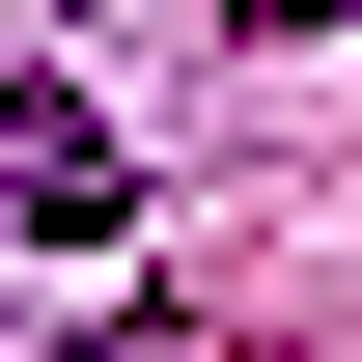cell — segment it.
Masks as SVG:
<instances>
[{
  "label": "cell",
  "mask_w": 362,
  "mask_h": 362,
  "mask_svg": "<svg viewBox=\"0 0 362 362\" xmlns=\"http://www.w3.org/2000/svg\"><path fill=\"white\" fill-rule=\"evenodd\" d=\"M0 223H56V251H112V223H139V168H112V112H84V84L0 112Z\"/></svg>",
  "instance_id": "6da1fadb"
},
{
  "label": "cell",
  "mask_w": 362,
  "mask_h": 362,
  "mask_svg": "<svg viewBox=\"0 0 362 362\" xmlns=\"http://www.w3.org/2000/svg\"><path fill=\"white\" fill-rule=\"evenodd\" d=\"M56 362H195V334H168V307H84V334H56Z\"/></svg>",
  "instance_id": "7a4b0ae2"
},
{
  "label": "cell",
  "mask_w": 362,
  "mask_h": 362,
  "mask_svg": "<svg viewBox=\"0 0 362 362\" xmlns=\"http://www.w3.org/2000/svg\"><path fill=\"white\" fill-rule=\"evenodd\" d=\"M223 28H251V56H307V28H362V0H223Z\"/></svg>",
  "instance_id": "3957f363"
}]
</instances>
